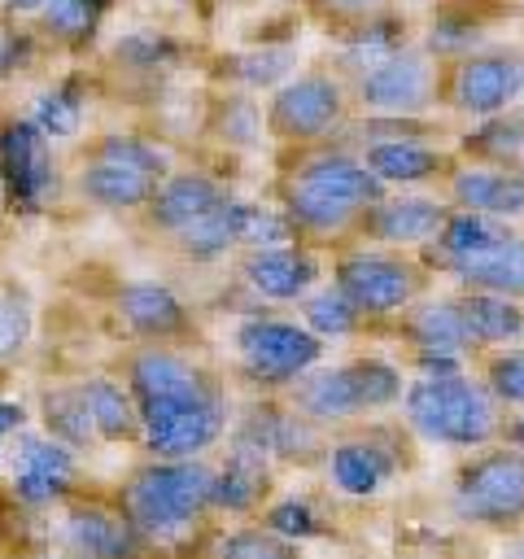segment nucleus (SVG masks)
<instances>
[{"label":"nucleus","instance_id":"obj_26","mask_svg":"<svg viewBox=\"0 0 524 559\" xmlns=\"http://www.w3.org/2000/svg\"><path fill=\"white\" fill-rule=\"evenodd\" d=\"M223 432H227V397L205 402V406H192V411H179V415L157 419V424H144L140 428V441H144V450L153 459H196Z\"/></svg>","mask_w":524,"mask_h":559},{"label":"nucleus","instance_id":"obj_17","mask_svg":"<svg viewBox=\"0 0 524 559\" xmlns=\"http://www.w3.org/2000/svg\"><path fill=\"white\" fill-rule=\"evenodd\" d=\"M279 192V210L288 214L293 223V236L310 249H345L354 245V223H358V201H345V197H332L323 188H310V183H297V179H284L275 183Z\"/></svg>","mask_w":524,"mask_h":559},{"label":"nucleus","instance_id":"obj_28","mask_svg":"<svg viewBox=\"0 0 524 559\" xmlns=\"http://www.w3.org/2000/svg\"><path fill=\"white\" fill-rule=\"evenodd\" d=\"M157 175H144L135 166H122V162H105V157H87L74 175V188L83 201L100 205V210H114V214H127V210H144L148 197L157 192Z\"/></svg>","mask_w":524,"mask_h":559},{"label":"nucleus","instance_id":"obj_6","mask_svg":"<svg viewBox=\"0 0 524 559\" xmlns=\"http://www.w3.org/2000/svg\"><path fill=\"white\" fill-rule=\"evenodd\" d=\"M524 100V39H493L437 61V109L454 118H489Z\"/></svg>","mask_w":524,"mask_h":559},{"label":"nucleus","instance_id":"obj_23","mask_svg":"<svg viewBox=\"0 0 524 559\" xmlns=\"http://www.w3.org/2000/svg\"><path fill=\"white\" fill-rule=\"evenodd\" d=\"M114 310L118 319L140 336V341H153V345H170V341H183L192 332V314L188 306L157 280H131L114 293Z\"/></svg>","mask_w":524,"mask_h":559},{"label":"nucleus","instance_id":"obj_4","mask_svg":"<svg viewBox=\"0 0 524 559\" xmlns=\"http://www.w3.org/2000/svg\"><path fill=\"white\" fill-rule=\"evenodd\" d=\"M450 515L467 528L520 537L524 533V445L489 441L463 450L450 472Z\"/></svg>","mask_w":524,"mask_h":559},{"label":"nucleus","instance_id":"obj_12","mask_svg":"<svg viewBox=\"0 0 524 559\" xmlns=\"http://www.w3.org/2000/svg\"><path fill=\"white\" fill-rule=\"evenodd\" d=\"M524 26V0H432L419 9V44L437 61L472 52Z\"/></svg>","mask_w":524,"mask_h":559},{"label":"nucleus","instance_id":"obj_8","mask_svg":"<svg viewBox=\"0 0 524 559\" xmlns=\"http://www.w3.org/2000/svg\"><path fill=\"white\" fill-rule=\"evenodd\" d=\"M410 428L402 424H341V432L327 445L323 472L327 480L349 493V498H376L380 489H389L415 459H410Z\"/></svg>","mask_w":524,"mask_h":559},{"label":"nucleus","instance_id":"obj_3","mask_svg":"<svg viewBox=\"0 0 524 559\" xmlns=\"http://www.w3.org/2000/svg\"><path fill=\"white\" fill-rule=\"evenodd\" d=\"M402 393H406V371L393 358L349 354L341 362L310 367L288 389V402L297 411H306L314 424L341 428V424H354L362 415H380V411L402 406Z\"/></svg>","mask_w":524,"mask_h":559},{"label":"nucleus","instance_id":"obj_45","mask_svg":"<svg viewBox=\"0 0 524 559\" xmlns=\"http://www.w3.org/2000/svg\"><path fill=\"white\" fill-rule=\"evenodd\" d=\"M35 122L48 131V135H74L79 131V96L70 87H52L39 96L35 105Z\"/></svg>","mask_w":524,"mask_h":559},{"label":"nucleus","instance_id":"obj_15","mask_svg":"<svg viewBox=\"0 0 524 559\" xmlns=\"http://www.w3.org/2000/svg\"><path fill=\"white\" fill-rule=\"evenodd\" d=\"M240 441L258 445L266 459H279V463H297V467H314L327 459V428L314 424L306 411H297L293 402H258L249 411V419L240 424L236 432Z\"/></svg>","mask_w":524,"mask_h":559},{"label":"nucleus","instance_id":"obj_36","mask_svg":"<svg viewBox=\"0 0 524 559\" xmlns=\"http://www.w3.org/2000/svg\"><path fill=\"white\" fill-rule=\"evenodd\" d=\"M109 0H44L35 22L48 39L66 44V48H87L96 39V26L105 17Z\"/></svg>","mask_w":524,"mask_h":559},{"label":"nucleus","instance_id":"obj_42","mask_svg":"<svg viewBox=\"0 0 524 559\" xmlns=\"http://www.w3.org/2000/svg\"><path fill=\"white\" fill-rule=\"evenodd\" d=\"M293 223L279 205H249L240 201V249H266V245H288Z\"/></svg>","mask_w":524,"mask_h":559},{"label":"nucleus","instance_id":"obj_14","mask_svg":"<svg viewBox=\"0 0 524 559\" xmlns=\"http://www.w3.org/2000/svg\"><path fill=\"white\" fill-rule=\"evenodd\" d=\"M284 179H297V183H310V188H323L332 197H345V201H376L384 197L389 188L371 175V166L362 162L358 148H349L345 140H319V144H301V148H284Z\"/></svg>","mask_w":524,"mask_h":559},{"label":"nucleus","instance_id":"obj_47","mask_svg":"<svg viewBox=\"0 0 524 559\" xmlns=\"http://www.w3.org/2000/svg\"><path fill=\"white\" fill-rule=\"evenodd\" d=\"M218 131H223L231 144H253L258 131H262L258 105H253V100H240V96L223 100V105H218Z\"/></svg>","mask_w":524,"mask_h":559},{"label":"nucleus","instance_id":"obj_13","mask_svg":"<svg viewBox=\"0 0 524 559\" xmlns=\"http://www.w3.org/2000/svg\"><path fill=\"white\" fill-rule=\"evenodd\" d=\"M450 201L437 192H406V188H389L384 197L367 201L358 210L354 223V245H393V249H419L437 236V227L445 223Z\"/></svg>","mask_w":524,"mask_h":559},{"label":"nucleus","instance_id":"obj_40","mask_svg":"<svg viewBox=\"0 0 524 559\" xmlns=\"http://www.w3.org/2000/svg\"><path fill=\"white\" fill-rule=\"evenodd\" d=\"M87 157L122 162V166H135V170L157 175V179H166V175H170V157H166V153H162L153 140L131 135V131H109V135H100V140L92 144V153H87Z\"/></svg>","mask_w":524,"mask_h":559},{"label":"nucleus","instance_id":"obj_33","mask_svg":"<svg viewBox=\"0 0 524 559\" xmlns=\"http://www.w3.org/2000/svg\"><path fill=\"white\" fill-rule=\"evenodd\" d=\"M79 393L87 402V415L96 424V437L100 441H131L140 432V411H135V397L127 389V380H114V376H87L79 380Z\"/></svg>","mask_w":524,"mask_h":559},{"label":"nucleus","instance_id":"obj_30","mask_svg":"<svg viewBox=\"0 0 524 559\" xmlns=\"http://www.w3.org/2000/svg\"><path fill=\"white\" fill-rule=\"evenodd\" d=\"M463 162L476 166H507V170H524V105H507L489 118H476L458 140H454Z\"/></svg>","mask_w":524,"mask_h":559},{"label":"nucleus","instance_id":"obj_20","mask_svg":"<svg viewBox=\"0 0 524 559\" xmlns=\"http://www.w3.org/2000/svg\"><path fill=\"white\" fill-rule=\"evenodd\" d=\"M240 275L245 284L262 297V301H301L319 275H323V262L310 245L301 240H288V245H266V249H245L240 258Z\"/></svg>","mask_w":524,"mask_h":559},{"label":"nucleus","instance_id":"obj_22","mask_svg":"<svg viewBox=\"0 0 524 559\" xmlns=\"http://www.w3.org/2000/svg\"><path fill=\"white\" fill-rule=\"evenodd\" d=\"M61 537L70 550L79 555H100V559H122L148 546V537L122 515V507H105V502H83L70 498L61 511Z\"/></svg>","mask_w":524,"mask_h":559},{"label":"nucleus","instance_id":"obj_21","mask_svg":"<svg viewBox=\"0 0 524 559\" xmlns=\"http://www.w3.org/2000/svg\"><path fill=\"white\" fill-rule=\"evenodd\" d=\"M515 231H520V223H511V218H493V214H480V210H458V205H450V214H445V223L437 227V236H432L428 245H419L415 253L432 266V275H450L454 266L480 258L485 249L511 240Z\"/></svg>","mask_w":524,"mask_h":559},{"label":"nucleus","instance_id":"obj_35","mask_svg":"<svg viewBox=\"0 0 524 559\" xmlns=\"http://www.w3.org/2000/svg\"><path fill=\"white\" fill-rule=\"evenodd\" d=\"M301 323H306L310 332H319L323 341H349V336H362L367 328H376L336 284L310 288V293L301 297Z\"/></svg>","mask_w":524,"mask_h":559},{"label":"nucleus","instance_id":"obj_1","mask_svg":"<svg viewBox=\"0 0 524 559\" xmlns=\"http://www.w3.org/2000/svg\"><path fill=\"white\" fill-rule=\"evenodd\" d=\"M507 415L511 411L498 406V397L480 384L472 367L450 376H415L406 380V393H402L406 428L419 441L445 445V450H476L498 441L507 428Z\"/></svg>","mask_w":524,"mask_h":559},{"label":"nucleus","instance_id":"obj_32","mask_svg":"<svg viewBox=\"0 0 524 559\" xmlns=\"http://www.w3.org/2000/svg\"><path fill=\"white\" fill-rule=\"evenodd\" d=\"M450 280H454V288H489V293L524 301V227L511 240L485 249L480 258L454 266Z\"/></svg>","mask_w":524,"mask_h":559},{"label":"nucleus","instance_id":"obj_41","mask_svg":"<svg viewBox=\"0 0 524 559\" xmlns=\"http://www.w3.org/2000/svg\"><path fill=\"white\" fill-rule=\"evenodd\" d=\"M214 550L227 555V559H284V555L297 550V542L284 537V533H275L271 524H240V528L227 533Z\"/></svg>","mask_w":524,"mask_h":559},{"label":"nucleus","instance_id":"obj_18","mask_svg":"<svg viewBox=\"0 0 524 559\" xmlns=\"http://www.w3.org/2000/svg\"><path fill=\"white\" fill-rule=\"evenodd\" d=\"M358 153L384 188H445L450 175L463 166L458 148L437 140H376Z\"/></svg>","mask_w":524,"mask_h":559},{"label":"nucleus","instance_id":"obj_29","mask_svg":"<svg viewBox=\"0 0 524 559\" xmlns=\"http://www.w3.org/2000/svg\"><path fill=\"white\" fill-rule=\"evenodd\" d=\"M450 297H454V306L463 314V328H467L476 354L493 349V345L524 341V301L489 293V288H454Z\"/></svg>","mask_w":524,"mask_h":559},{"label":"nucleus","instance_id":"obj_34","mask_svg":"<svg viewBox=\"0 0 524 559\" xmlns=\"http://www.w3.org/2000/svg\"><path fill=\"white\" fill-rule=\"evenodd\" d=\"M175 249L188 262H214L227 249H240V201H223L210 214H201L196 223H188L183 231H175Z\"/></svg>","mask_w":524,"mask_h":559},{"label":"nucleus","instance_id":"obj_51","mask_svg":"<svg viewBox=\"0 0 524 559\" xmlns=\"http://www.w3.org/2000/svg\"><path fill=\"white\" fill-rule=\"evenodd\" d=\"M4 201H9V192H4V179H0V210H4Z\"/></svg>","mask_w":524,"mask_h":559},{"label":"nucleus","instance_id":"obj_44","mask_svg":"<svg viewBox=\"0 0 524 559\" xmlns=\"http://www.w3.org/2000/svg\"><path fill=\"white\" fill-rule=\"evenodd\" d=\"M393 4H397V0H306V9L327 26L332 39L345 35V31L358 26V22H367V17L384 13V9H393Z\"/></svg>","mask_w":524,"mask_h":559},{"label":"nucleus","instance_id":"obj_43","mask_svg":"<svg viewBox=\"0 0 524 559\" xmlns=\"http://www.w3.org/2000/svg\"><path fill=\"white\" fill-rule=\"evenodd\" d=\"M231 79H240L245 87H262V83H284L288 70L297 66V52L293 48H262V52H240L227 61Z\"/></svg>","mask_w":524,"mask_h":559},{"label":"nucleus","instance_id":"obj_11","mask_svg":"<svg viewBox=\"0 0 524 559\" xmlns=\"http://www.w3.org/2000/svg\"><path fill=\"white\" fill-rule=\"evenodd\" d=\"M354 114H437V57L402 44L345 79Z\"/></svg>","mask_w":524,"mask_h":559},{"label":"nucleus","instance_id":"obj_24","mask_svg":"<svg viewBox=\"0 0 524 559\" xmlns=\"http://www.w3.org/2000/svg\"><path fill=\"white\" fill-rule=\"evenodd\" d=\"M231 192L214 179V175H205V170H170L162 183H157V192L148 197V205L140 210L144 214V223L153 227V231H166V236H175V231H183L188 223H196L201 214H210L214 205H223Z\"/></svg>","mask_w":524,"mask_h":559},{"label":"nucleus","instance_id":"obj_39","mask_svg":"<svg viewBox=\"0 0 524 559\" xmlns=\"http://www.w3.org/2000/svg\"><path fill=\"white\" fill-rule=\"evenodd\" d=\"M31 332H35L31 297L17 284H4L0 288V367H13L26 354Z\"/></svg>","mask_w":524,"mask_h":559},{"label":"nucleus","instance_id":"obj_46","mask_svg":"<svg viewBox=\"0 0 524 559\" xmlns=\"http://www.w3.org/2000/svg\"><path fill=\"white\" fill-rule=\"evenodd\" d=\"M262 524H271L275 533H284V537H293V542L319 533L314 511H310L306 502H297V498H279V502H271V507L262 511Z\"/></svg>","mask_w":524,"mask_h":559},{"label":"nucleus","instance_id":"obj_49","mask_svg":"<svg viewBox=\"0 0 524 559\" xmlns=\"http://www.w3.org/2000/svg\"><path fill=\"white\" fill-rule=\"evenodd\" d=\"M0 4H4L9 13H39L44 0H0Z\"/></svg>","mask_w":524,"mask_h":559},{"label":"nucleus","instance_id":"obj_31","mask_svg":"<svg viewBox=\"0 0 524 559\" xmlns=\"http://www.w3.org/2000/svg\"><path fill=\"white\" fill-rule=\"evenodd\" d=\"M271 489V472H266V454L249 441L236 437L227 463L218 467V489H214V507L218 511H231V515H249L262 507Z\"/></svg>","mask_w":524,"mask_h":559},{"label":"nucleus","instance_id":"obj_37","mask_svg":"<svg viewBox=\"0 0 524 559\" xmlns=\"http://www.w3.org/2000/svg\"><path fill=\"white\" fill-rule=\"evenodd\" d=\"M472 371H476L480 384L498 397V406L524 411V341L480 349V354L472 358Z\"/></svg>","mask_w":524,"mask_h":559},{"label":"nucleus","instance_id":"obj_2","mask_svg":"<svg viewBox=\"0 0 524 559\" xmlns=\"http://www.w3.org/2000/svg\"><path fill=\"white\" fill-rule=\"evenodd\" d=\"M214 489L218 472L205 459H148L118 485V507L153 542L201 524L214 511Z\"/></svg>","mask_w":524,"mask_h":559},{"label":"nucleus","instance_id":"obj_27","mask_svg":"<svg viewBox=\"0 0 524 559\" xmlns=\"http://www.w3.org/2000/svg\"><path fill=\"white\" fill-rule=\"evenodd\" d=\"M74 480V459L70 445L57 437H22L17 441V467H13V493L26 507H44L61 498Z\"/></svg>","mask_w":524,"mask_h":559},{"label":"nucleus","instance_id":"obj_38","mask_svg":"<svg viewBox=\"0 0 524 559\" xmlns=\"http://www.w3.org/2000/svg\"><path fill=\"white\" fill-rule=\"evenodd\" d=\"M39 406H44V428H48V437H57L61 445L83 450V445L96 441V424H92L87 402H83L79 389H52V393H44Z\"/></svg>","mask_w":524,"mask_h":559},{"label":"nucleus","instance_id":"obj_5","mask_svg":"<svg viewBox=\"0 0 524 559\" xmlns=\"http://www.w3.org/2000/svg\"><path fill=\"white\" fill-rule=\"evenodd\" d=\"M432 266L415 249L393 245H345L332 253V284L376 323L384 328L397 310L432 293Z\"/></svg>","mask_w":524,"mask_h":559},{"label":"nucleus","instance_id":"obj_48","mask_svg":"<svg viewBox=\"0 0 524 559\" xmlns=\"http://www.w3.org/2000/svg\"><path fill=\"white\" fill-rule=\"evenodd\" d=\"M22 419H26V415H22V406H17V402H0V441H4V437H13V432L22 428Z\"/></svg>","mask_w":524,"mask_h":559},{"label":"nucleus","instance_id":"obj_25","mask_svg":"<svg viewBox=\"0 0 524 559\" xmlns=\"http://www.w3.org/2000/svg\"><path fill=\"white\" fill-rule=\"evenodd\" d=\"M441 197L458 210H480V214H493V218L524 223V170L463 162L450 175V183L441 188Z\"/></svg>","mask_w":524,"mask_h":559},{"label":"nucleus","instance_id":"obj_7","mask_svg":"<svg viewBox=\"0 0 524 559\" xmlns=\"http://www.w3.org/2000/svg\"><path fill=\"white\" fill-rule=\"evenodd\" d=\"M354 105H349V87L336 70L314 66L301 74H288L266 109H262V131L279 144V148H301V144H319L332 140L345 122H349Z\"/></svg>","mask_w":524,"mask_h":559},{"label":"nucleus","instance_id":"obj_16","mask_svg":"<svg viewBox=\"0 0 524 559\" xmlns=\"http://www.w3.org/2000/svg\"><path fill=\"white\" fill-rule=\"evenodd\" d=\"M0 179L13 205L39 210L52 192V148L48 131L35 118H4L0 122Z\"/></svg>","mask_w":524,"mask_h":559},{"label":"nucleus","instance_id":"obj_9","mask_svg":"<svg viewBox=\"0 0 524 559\" xmlns=\"http://www.w3.org/2000/svg\"><path fill=\"white\" fill-rule=\"evenodd\" d=\"M327 341L319 332H310L306 323L293 319H271V314H253L240 323L236 332V358H240V376L262 389V393H284L293 389L310 367L323 362Z\"/></svg>","mask_w":524,"mask_h":559},{"label":"nucleus","instance_id":"obj_19","mask_svg":"<svg viewBox=\"0 0 524 559\" xmlns=\"http://www.w3.org/2000/svg\"><path fill=\"white\" fill-rule=\"evenodd\" d=\"M384 332L406 349V354H450V358H476V345L463 328V314L454 306V297H419L406 310H397Z\"/></svg>","mask_w":524,"mask_h":559},{"label":"nucleus","instance_id":"obj_50","mask_svg":"<svg viewBox=\"0 0 524 559\" xmlns=\"http://www.w3.org/2000/svg\"><path fill=\"white\" fill-rule=\"evenodd\" d=\"M402 9H424V4H432V0H397Z\"/></svg>","mask_w":524,"mask_h":559},{"label":"nucleus","instance_id":"obj_10","mask_svg":"<svg viewBox=\"0 0 524 559\" xmlns=\"http://www.w3.org/2000/svg\"><path fill=\"white\" fill-rule=\"evenodd\" d=\"M122 380H127V389L135 397L140 428L223 397L218 380L205 367H196L192 358H183V354H175L166 345H153V341H144V349H135L127 358V376Z\"/></svg>","mask_w":524,"mask_h":559}]
</instances>
